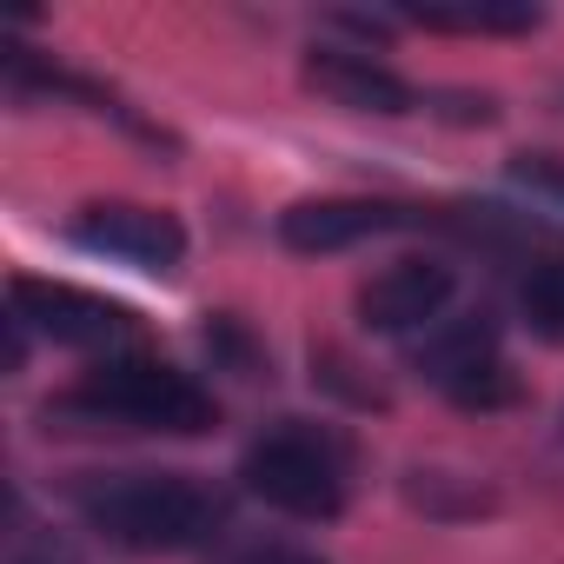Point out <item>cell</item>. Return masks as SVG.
Returning a JSON list of instances; mask_svg holds the SVG:
<instances>
[{
	"label": "cell",
	"instance_id": "cell-1",
	"mask_svg": "<svg viewBox=\"0 0 564 564\" xmlns=\"http://www.w3.org/2000/svg\"><path fill=\"white\" fill-rule=\"evenodd\" d=\"M80 518L120 551H193L213 538L226 505L186 471H120L80 485Z\"/></svg>",
	"mask_w": 564,
	"mask_h": 564
},
{
	"label": "cell",
	"instance_id": "cell-2",
	"mask_svg": "<svg viewBox=\"0 0 564 564\" xmlns=\"http://www.w3.org/2000/svg\"><path fill=\"white\" fill-rule=\"evenodd\" d=\"M61 412L113 419V425H133V432H173V438H199V432L219 425L213 392L193 386L186 372L160 366V359H107V366H94L87 386Z\"/></svg>",
	"mask_w": 564,
	"mask_h": 564
},
{
	"label": "cell",
	"instance_id": "cell-3",
	"mask_svg": "<svg viewBox=\"0 0 564 564\" xmlns=\"http://www.w3.org/2000/svg\"><path fill=\"white\" fill-rule=\"evenodd\" d=\"M246 491L265 498L272 511H286V518H333L346 505V452L313 432V425H279L265 432L246 465H239Z\"/></svg>",
	"mask_w": 564,
	"mask_h": 564
},
{
	"label": "cell",
	"instance_id": "cell-4",
	"mask_svg": "<svg viewBox=\"0 0 564 564\" xmlns=\"http://www.w3.org/2000/svg\"><path fill=\"white\" fill-rule=\"evenodd\" d=\"M74 239L87 252H107V259H127L140 272H180L186 259V232L173 213L160 206H127V199H100L74 219Z\"/></svg>",
	"mask_w": 564,
	"mask_h": 564
},
{
	"label": "cell",
	"instance_id": "cell-5",
	"mask_svg": "<svg viewBox=\"0 0 564 564\" xmlns=\"http://www.w3.org/2000/svg\"><path fill=\"white\" fill-rule=\"evenodd\" d=\"M14 313H21V326L47 333L61 346H113L133 326L127 306L80 293V286H61V279H14Z\"/></svg>",
	"mask_w": 564,
	"mask_h": 564
},
{
	"label": "cell",
	"instance_id": "cell-6",
	"mask_svg": "<svg viewBox=\"0 0 564 564\" xmlns=\"http://www.w3.org/2000/svg\"><path fill=\"white\" fill-rule=\"evenodd\" d=\"M399 226H419V213L392 206V199H300L279 213V239L293 252H346V246L399 232Z\"/></svg>",
	"mask_w": 564,
	"mask_h": 564
},
{
	"label": "cell",
	"instance_id": "cell-7",
	"mask_svg": "<svg viewBox=\"0 0 564 564\" xmlns=\"http://www.w3.org/2000/svg\"><path fill=\"white\" fill-rule=\"evenodd\" d=\"M445 300H452V265H438V259H399L379 279H366L359 319L372 333H419V326H432L445 313Z\"/></svg>",
	"mask_w": 564,
	"mask_h": 564
},
{
	"label": "cell",
	"instance_id": "cell-8",
	"mask_svg": "<svg viewBox=\"0 0 564 564\" xmlns=\"http://www.w3.org/2000/svg\"><path fill=\"white\" fill-rule=\"evenodd\" d=\"M306 87H319L333 107H352V113H412L419 107V94L392 67H379L372 54H339V47H319L306 61Z\"/></svg>",
	"mask_w": 564,
	"mask_h": 564
},
{
	"label": "cell",
	"instance_id": "cell-9",
	"mask_svg": "<svg viewBox=\"0 0 564 564\" xmlns=\"http://www.w3.org/2000/svg\"><path fill=\"white\" fill-rule=\"evenodd\" d=\"M498 339H491V319L485 313H471V319H458V326H445V333H432L425 339V352H419V366L438 379V386H458L471 366H485V359H498L491 352Z\"/></svg>",
	"mask_w": 564,
	"mask_h": 564
},
{
	"label": "cell",
	"instance_id": "cell-10",
	"mask_svg": "<svg viewBox=\"0 0 564 564\" xmlns=\"http://www.w3.org/2000/svg\"><path fill=\"white\" fill-rule=\"evenodd\" d=\"M405 21L438 34H524L538 28V8H498V0H458V8H405Z\"/></svg>",
	"mask_w": 564,
	"mask_h": 564
},
{
	"label": "cell",
	"instance_id": "cell-11",
	"mask_svg": "<svg viewBox=\"0 0 564 564\" xmlns=\"http://www.w3.org/2000/svg\"><path fill=\"white\" fill-rule=\"evenodd\" d=\"M524 319L538 333L564 339V252H551V259H538L524 272Z\"/></svg>",
	"mask_w": 564,
	"mask_h": 564
},
{
	"label": "cell",
	"instance_id": "cell-12",
	"mask_svg": "<svg viewBox=\"0 0 564 564\" xmlns=\"http://www.w3.org/2000/svg\"><path fill=\"white\" fill-rule=\"evenodd\" d=\"M511 173H518L524 186H538V193L564 199V166H557V160H544V153H524V160H511Z\"/></svg>",
	"mask_w": 564,
	"mask_h": 564
},
{
	"label": "cell",
	"instance_id": "cell-13",
	"mask_svg": "<svg viewBox=\"0 0 564 564\" xmlns=\"http://www.w3.org/2000/svg\"><path fill=\"white\" fill-rule=\"evenodd\" d=\"M252 564H319V557H306V551H259Z\"/></svg>",
	"mask_w": 564,
	"mask_h": 564
}]
</instances>
